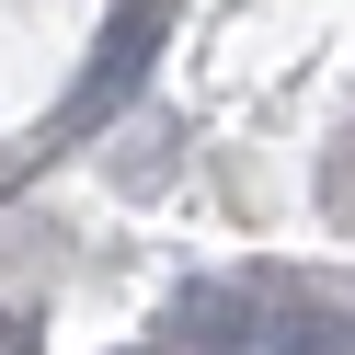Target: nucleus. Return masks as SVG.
I'll return each instance as SVG.
<instances>
[{
	"label": "nucleus",
	"mask_w": 355,
	"mask_h": 355,
	"mask_svg": "<svg viewBox=\"0 0 355 355\" xmlns=\"http://www.w3.org/2000/svg\"><path fill=\"white\" fill-rule=\"evenodd\" d=\"M161 332H172V355H298L286 309L252 298V286H184Z\"/></svg>",
	"instance_id": "1"
}]
</instances>
